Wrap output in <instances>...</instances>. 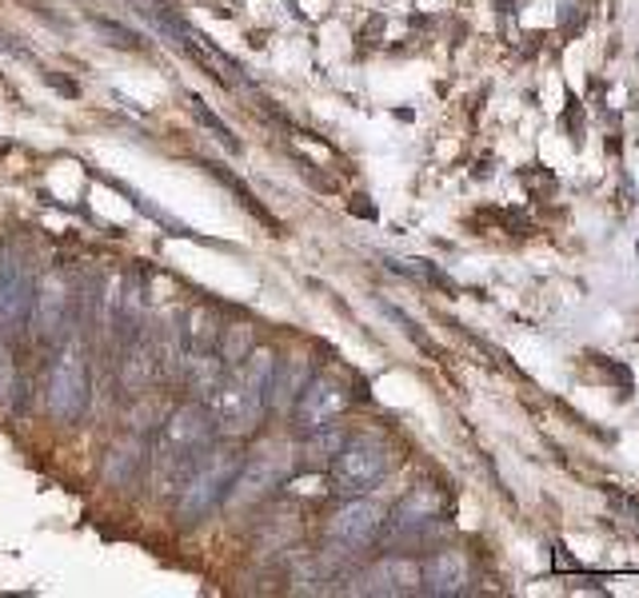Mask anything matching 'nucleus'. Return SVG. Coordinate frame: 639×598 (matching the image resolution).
<instances>
[{
  "label": "nucleus",
  "mask_w": 639,
  "mask_h": 598,
  "mask_svg": "<svg viewBox=\"0 0 639 598\" xmlns=\"http://www.w3.org/2000/svg\"><path fill=\"white\" fill-rule=\"evenodd\" d=\"M372 595H407V590L419 587V566L416 563H404V559H383L376 571H368L364 578Z\"/></svg>",
  "instance_id": "obj_15"
},
{
  "label": "nucleus",
  "mask_w": 639,
  "mask_h": 598,
  "mask_svg": "<svg viewBox=\"0 0 639 598\" xmlns=\"http://www.w3.org/2000/svg\"><path fill=\"white\" fill-rule=\"evenodd\" d=\"M188 108H192V116H197V120H200V124H204V128H209V132H212V136H216V140H221V144H224V148H228V152H233V156H240V140H236V136H233V128H228V124H224V120H221V116H216V112H212V108H209V104H204V100H200V96H197V93H188Z\"/></svg>",
  "instance_id": "obj_18"
},
{
  "label": "nucleus",
  "mask_w": 639,
  "mask_h": 598,
  "mask_svg": "<svg viewBox=\"0 0 639 598\" xmlns=\"http://www.w3.org/2000/svg\"><path fill=\"white\" fill-rule=\"evenodd\" d=\"M240 463L245 459L228 447L204 455V459L197 463V471L185 479V491H180V503H176V518H180L185 527H192V523H200L204 515H212V506H221L224 495H228V487H233Z\"/></svg>",
  "instance_id": "obj_4"
},
{
  "label": "nucleus",
  "mask_w": 639,
  "mask_h": 598,
  "mask_svg": "<svg viewBox=\"0 0 639 598\" xmlns=\"http://www.w3.org/2000/svg\"><path fill=\"white\" fill-rule=\"evenodd\" d=\"M352 392L348 383L332 375V371H320V375H308V383L300 387L296 403H292V419L300 431L316 435V431H328V427L336 423L340 415L348 411Z\"/></svg>",
  "instance_id": "obj_7"
},
{
  "label": "nucleus",
  "mask_w": 639,
  "mask_h": 598,
  "mask_svg": "<svg viewBox=\"0 0 639 598\" xmlns=\"http://www.w3.org/2000/svg\"><path fill=\"white\" fill-rule=\"evenodd\" d=\"M212 435H216V419H212L204 403L176 407L168 415V423L161 427V439H156V475H161V483H185L188 475L197 471V463L209 455Z\"/></svg>",
  "instance_id": "obj_2"
},
{
  "label": "nucleus",
  "mask_w": 639,
  "mask_h": 598,
  "mask_svg": "<svg viewBox=\"0 0 639 598\" xmlns=\"http://www.w3.org/2000/svg\"><path fill=\"white\" fill-rule=\"evenodd\" d=\"M272 351H248L236 368H228L221 392L212 395L216 403V431L221 435H245L252 431L268 411V380H272Z\"/></svg>",
  "instance_id": "obj_1"
},
{
  "label": "nucleus",
  "mask_w": 639,
  "mask_h": 598,
  "mask_svg": "<svg viewBox=\"0 0 639 598\" xmlns=\"http://www.w3.org/2000/svg\"><path fill=\"white\" fill-rule=\"evenodd\" d=\"M440 511H443L440 495H436L431 487H419V491H412L404 503L395 506V515L388 527H392V535H407V539H412V535H419V530L436 527Z\"/></svg>",
  "instance_id": "obj_11"
},
{
  "label": "nucleus",
  "mask_w": 639,
  "mask_h": 598,
  "mask_svg": "<svg viewBox=\"0 0 639 598\" xmlns=\"http://www.w3.org/2000/svg\"><path fill=\"white\" fill-rule=\"evenodd\" d=\"M33 311V276L12 248H0V327H21Z\"/></svg>",
  "instance_id": "obj_10"
},
{
  "label": "nucleus",
  "mask_w": 639,
  "mask_h": 598,
  "mask_svg": "<svg viewBox=\"0 0 639 598\" xmlns=\"http://www.w3.org/2000/svg\"><path fill=\"white\" fill-rule=\"evenodd\" d=\"M292 467H296V459H292L288 447H276V443H268L264 451H256L252 459L240 463V471H236L233 487H228V495H224V503L228 506H252L260 503V499H268L276 487L288 483Z\"/></svg>",
  "instance_id": "obj_6"
},
{
  "label": "nucleus",
  "mask_w": 639,
  "mask_h": 598,
  "mask_svg": "<svg viewBox=\"0 0 639 598\" xmlns=\"http://www.w3.org/2000/svg\"><path fill=\"white\" fill-rule=\"evenodd\" d=\"M336 451H340V439L336 435H324V439H316V443H308V447H304V463H308V467H320V463L336 459Z\"/></svg>",
  "instance_id": "obj_20"
},
{
  "label": "nucleus",
  "mask_w": 639,
  "mask_h": 598,
  "mask_svg": "<svg viewBox=\"0 0 639 598\" xmlns=\"http://www.w3.org/2000/svg\"><path fill=\"white\" fill-rule=\"evenodd\" d=\"M388 443L380 435H352L340 443L336 459H332V491L336 495H364L388 475Z\"/></svg>",
  "instance_id": "obj_5"
},
{
  "label": "nucleus",
  "mask_w": 639,
  "mask_h": 598,
  "mask_svg": "<svg viewBox=\"0 0 639 598\" xmlns=\"http://www.w3.org/2000/svg\"><path fill=\"white\" fill-rule=\"evenodd\" d=\"M45 81H48V88H57V93H64V96H81V84L69 81V76H60V72H48Z\"/></svg>",
  "instance_id": "obj_23"
},
{
  "label": "nucleus",
  "mask_w": 639,
  "mask_h": 598,
  "mask_svg": "<svg viewBox=\"0 0 639 598\" xmlns=\"http://www.w3.org/2000/svg\"><path fill=\"white\" fill-rule=\"evenodd\" d=\"M0 52H12V57H21L24 45H12V36H0Z\"/></svg>",
  "instance_id": "obj_25"
},
{
  "label": "nucleus",
  "mask_w": 639,
  "mask_h": 598,
  "mask_svg": "<svg viewBox=\"0 0 639 598\" xmlns=\"http://www.w3.org/2000/svg\"><path fill=\"white\" fill-rule=\"evenodd\" d=\"M69 303H72L69 279L60 276V272H45L33 284V311H28V320H33V332L40 344H52L69 327Z\"/></svg>",
  "instance_id": "obj_8"
},
{
  "label": "nucleus",
  "mask_w": 639,
  "mask_h": 598,
  "mask_svg": "<svg viewBox=\"0 0 639 598\" xmlns=\"http://www.w3.org/2000/svg\"><path fill=\"white\" fill-rule=\"evenodd\" d=\"M45 399H48V411L57 415L60 423H76L88 411L93 375H88V351H84L81 335H69L64 347L57 351V359H52Z\"/></svg>",
  "instance_id": "obj_3"
},
{
  "label": "nucleus",
  "mask_w": 639,
  "mask_h": 598,
  "mask_svg": "<svg viewBox=\"0 0 639 598\" xmlns=\"http://www.w3.org/2000/svg\"><path fill=\"white\" fill-rule=\"evenodd\" d=\"M144 455H149V443L140 435L117 439L105 455V483L108 487H132L137 475L144 471Z\"/></svg>",
  "instance_id": "obj_13"
},
{
  "label": "nucleus",
  "mask_w": 639,
  "mask_h": 598,
  "mask_svg": "<svg viewBox=\"0 0 639 598\" xmlns=\"http://www.w3.org/2000/svg\"><path fill=\"white\" fill-rule=\"evenodd\" d=\"M419 583L428 595H460L468 587V563L464 554L455 551H440L424 571H419Z\"/></svg>",
  "instance_id": "obj_14"
},
{
  "label": "nucleus",
  "mask_w": 639,
  "mask_h": 598,
  "mask_svg": "<svg viewBox=\"0 0 639 598\" xmlns=\"http://www.w3.org/2000/svg\"><path fill=\"white\" fill-rule=\"evenodd\" d=\"M383 311H388V315H392V320H395V323H400V327H404V332H407V335H412V339H416V344H419V347H424V351H428V356H436V344H431L428 335L419 332L416 323L407 320L404 311H395V308H383Z\"/></svg>",
  "instance_id": "obj_21"
},
{
  "label": "nucleus",
  "mask_w": 639,
  "mask_h": 598,
  "mask_svg": "<svg viewBox=\"0 0 639 598\" xmlns=\"http://www.w3.org/2000/svg\"><path fill=\"white\" fill-rule=\"evenodd\" d=\"M304 383H308V363L304 359H276L272 363V380H268V403L292 407Z\"/></svg>",
  "instance_id": "obj_16"
},
{
  "label": "nucleus",
  "mask_w": 639,
  "mask_h": 598,
  "mask_svg": "<svg viewBox=\"0 0 639 598\" xmlns=\"http://www.w3.org/2000/svg\"><path fill=\"white\" fill-rule=\"evenodd\" d=\"M96 33L105 36L108 45H117V48H128V52H137L140 48V36L132 33V28H125V24H117V21H105V16H96Z\"/></svg>",
  "instance_id": "obj_19"
},
{
  "label": "nucleus",
  "mask_w": 639,
  "mask_h": 598,
  "mask_svg": "<svg viewBox=\"0 0 639 598\" xmlns=\"http://www.w3.org/2000/svg\"><path fill=\"white\" fill-rule=\"evenodd\" d=\"M348 212L352 216H360V219H376V204H368V196H352Z\"/></svg>",
  "instance_id": "obj_24"
},
{
  "label": "nucleus",
  "mask_w": 639,
  "mask_h": 598,
  "mask_svg": "<svg viewBox=\"0 0 639 598\" xmlns=\"http://www.w3.org/2000/svg\"><path fill=\"white\" fill-rule=\"evenodd\" d=\"M204 168H209V172L216 176V180H221L224 188H233V192H236V200H240V204H245L248 212H252V216L260 219V224H268V228H272V231H280V219L272 216V212H268V207L260 204V200H256L252 192H248V188L240 184V180H236V176L228 172V168H224V164H204Z\"/></svg>",
  "instance_id": "obj_17"
},
{
  "label": "nucleus",
  "mask_w": 639,
  "mask_h": 598,
  "mask_svg": "<svg viewBox=\"0 0 639 598\" xmlns=\"http://www.w3.org/2000/svg\"><path fill=\"white\" fill-rule=\"evenodd\" d=\"M120 351H125V359H120V383H125V392H149L152 375H156V339L149 332H140Z\"/></svg>",
  "instance_id": "obj_12"
},
{
  "label": "nucleus",
  "mask_w": 639,
  "mask_h": 598,
  "mask_svg": "<svg viewBox=\"0 0 639 598\" xmlns=\"http://www.w3.org/2000/svg\"><path fill=\"white\" fill-rule=\"evenodd\" d=\"M383 530V511L376 503H348L340 506L336 515L328 518V542L340 551H364L380 539Z\"/></svg>",
  "instance_id": "obj_9"
},
{
  "label": "nucleus",
  "mask_w": 639,
  "mask_h": 598,
  "mask_svg": "<svg viewBox=\"0 0 639 598\" xmlns=\"http://www.w3.org/2000/svg\"><path fill=\"white\" fill-rule=\"evenodd\" d=\"M12 387H16V368H12L9 351H0V399H9Z\"/></svg>",
  "instance_id": "obj_22"
}]
</instances>
